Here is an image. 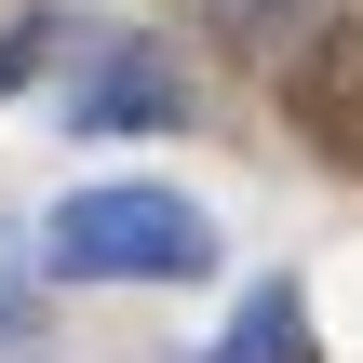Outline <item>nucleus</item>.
<instances>
[{"mask_svg": "<svg viewBox=\"0 0 363 363\" xmlns=\"http://www.w3.org/2000/svg\"><path fill=\"white\" fill-rule=\"evenodd\" d=\"M189 363H323L310 350V296H296V283H242V310H229Z\"/></svg>", "mask_w": 363, "mask_h": 363, "instance_id": "obj_3", "label": "nucleus"}, {"mask_svg": "<svg viewBox=\"0 0 363 363\" xmlns=\"http://www.w3.org/2000/svg\"><path fill=\"white\" fill-rule=\"evenodd\" d=\"M202 13H216L229 40H256V54H283V40H296V27H310L323 0H202Z\"/></svg>", "mask_w": 363, "mask_h": 363, "instance_id": "obj_4", "label": "nucleus"}, {"mask_svg": "<svg viewBox=\"0 0 363 363\" xmlns=\"http://www.w3.org/2000/svg\"><path fill=\"white\" fill-rule=\"evenodd\" d=\"M189 121V81L162 40H108L81 81H67V135H175Z\"/></svg>", "mask_w": 363, "mask_h": 363, "instance_id": "obj_2", "label": "nucleus"}, {"mask_svg": "<svg viewBox=\"0 0 363 363\" xmlns=\"http://www.w3.org/2000/svg\"><path fill=\"white\" fill-rule=\"evenodd\" d=\"M54 40H67V13H27V27H13V40H0V94H13V81H27V67H40V54H54Z\"/></svg>", "mask_w": 363, "mask_h": 363, "instance_id": "obj_5", "label": "nucleus"}, {"mask_svg": "<svg viewBox=\"0 0 363 363\" xmlns=\"http://www.w3.org/2000/svg\"><path fill=\"white\" fill-rule=\"evenodd\" d=\"M40 269L54 283H216V216L162 175H81L40 216Z\"/></svg>", "mask_w": 363, "mask_h": 363, "instance_id": "obj_1", "label": "nucleus"}]
</instances>
